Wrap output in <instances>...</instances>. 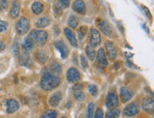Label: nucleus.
<instances>
[{"label":"nucleus","mask_w":154,"mask_h":118,"mask_svg":"<svg viewBox=\"0 0 154 118\" xmlns=\"http://www.w3.org/2000/svg\"><path fill=\"white\" fill-rule=\"evenodd\" d=\"M101 35H100L99 31L95 29H92L91 31H90V46L92 48H96L101 44Z\"/></svg>","instance_id":"nucleus-6"},{"label":"nucleus","mask_w":154,"mask_h":118,"mask_svg":"<svg viewBox=\"0 0 154 118\" xmlns=\"http://www.w3.org/2000/svg\"><path fill=\"white\" fill-rule=\"evenodd\" d=\"M97 65L101 68H104L106 67L108 65L107 59H106L105 52L104 49L100 48L98 50L97 54Z\"/></svg>","instance_id":"nucleus-7"},{"label":"nucleus","mask_w":154,"mask_h":118,"mask_svg":"<svg viewBox=\"0 0 154 118\" xmlns=\"http://www.w3.org/2000/svg\"><path fill=\"white\" fill-rule=\"evenodd\" d=\"M141 7H142V9L143 10L144 13H145V14L146 15V17H148V18L151 19L152 16H151V11H150V10L149 9V8H148L147 7H146V6H144V5H141Z\"/></svg>","instance_id":"nucleus-37"},{"label":"nucleus","mask_w":154,"mask_h":118,"mask_svg":"<svg viewBox=\"0 0 154 118\" xmlns=\"http://www.w3.org/2000/svg\"><path fill=\"white\" fill-rule=\"evenodd\" d=\"M94 105L93 103H90L88 106L87 109V115L85 118H93L94 115Z\"/></svg>","instance_id":"nucleus-30"},{"label":"nucleus","mask_w":154,"mask_h":118,"mask_svg":"<svg viewBox=\"0 0 154 118\" xmlns=\"http://www.w3.org/2000/svg\"><path fill=\"white\" fill-rule=\"evenodd\" d=\"M120 113L121 112L119 109H116V108L109 109L106 113L105 118H119Z\"/></svg>","instance_id":"nucleus-24"},{"label":"nucleus","mask_w":154,"mask_h":118,"mask_svg":"<svg viewBox=\"0 0 154 118\" xmlns=\"http://www.w3.org/2000/svg\"><path fill=\"white\" fill-rule=\"evenodd\" d=\"M106 107L109 109H113L119 105V98L115 92H109L106 97L105 100Z\"/></svg>","instance_id":"nucleus-5"},{"label":"nucleus","mask_w":154,"mask_h":118,"mask_svg":"<svg viewBox=\"0 0 154 118\" xmlns=\"http://www.w3.org/2000/svg\"><path fill=\"white\" fill-rule=\"evenodd\" d=\"M72 9L79 14H85L86 5L82 0H75L72 5Z\"/></svg>","instance_id":"nucleus-10"},{"label":"nucleus","mask_w":154,"mask_h":118,"mask_svg":"<svg viewBox=\"0 0 154 118\" xmlns=\"http://www.w3.org/2000/svg\"><path fill=\"white\" fill-rule=\"evenodd\" d=\"M11 50H12V52L14 55L15 56H17L19 55V44H17V43H15V44H14V45L12 46V48H11Z\"/></svg>","instance_id":"nucleus-36"},{"label":"nucleus","mask_w":154,"mask_h":118,"mask_svg":"<svg viewBox=\"0 0 154 118\" xmlns=\"http://www.w3.org/2000/svg\"><path fill=\"white\" fill-rule=\"evenodd\" d=\"M54 46L57 50L60 52L62 58H66L69 54V48L67 44L63 40L56 41L54 44Z\"/></svg>","instance_id":"nucleus-8"},{"label":"nucleus","mask_w":154,"mask_h":118,"mask_svg":"<svg viewBox=\"0 0 154 118\" xmlns=\"http://www.w3.org/2000/svg\"><path fill=\"white\" fill-rule=\"evenodd\" d=\"M82 88H83V85H82L81 84H78V85L73 86V90L74 91H75V90H82Z\"/></svg>","instance_id":"nucleus-42"},{"label":"nucleus","mask_w":154,"mask_h":118,"mask_svg":"<svg viewBox=\"0 0 154 118\" xmlns=\"http://www.w3.org/2000/svg\"><path fill=\"white\" fill-rule=\"evenodd\" d=\"M50 24V19L47 17H42L38 19V20L35 22V26L38 28H45Z\"/></svg>","instance_id":"nucleus-25"},{"label":"nucleus","mask_w":154,"mask_h":118,"mask_svg":"<svg viewBox=\"0 0 154 118\" xmlns=\"http://www.w3.org/2000/svg\"><path fill=\"white\" fill-rule=\"evenodd\" d=\"M88 28L86 26H81L80 28L78 29V36L79 40H82L84 39L85 36L86 35L87 32H88Z\"/></svg>","instance_id":"nucleus-28"},{"label":"nucleus","mask_w":154,"mask_h":118,"mask_svg":"<svg viewBox=\"0 0 154 118\" xmlns=\"http://www.w3.org/2000/svg\"><path fill=\"white\" fill-rule=\"evenodd\" d=\"M19 63L21 66H26V67H29L31 66V59L30 58V56L28 54V52L24 51L23 54H22L19 56Z\"/></svg>","instance_id":"nucleus-18"},{"label":"nucleus","mask_w":154,"mask_h":118,"mask_svg":"<svg viewBox=\"0 0 154 118\" xmlns=\"http://www.w3.org/2000/svg\"><path fill=\"white\" fill-rule=\"evenodd\" d=\"M31 9L35 14H41L43 11V5L40 2H35L31 6Z\"/></svg>","instance_id":"nucleus-22"},{"label":"nucleus","mask_w":154,"mask_h":118,"mask_svg":"<svg viewBox=\"0 0 154 118\" xmlns=\"http://www.w3.org/2000/svg\"><path fill=\"white\" fill-rule=\"evenodd\" d=\"M53 33H54L55 36H58V34L60 33V29H59L58 26H53Z\"/></svg>","instance_id":"nucleus-41"},{"label":"nucleus","mask_w":154,"mask_h":118,"mask_svg":"<svg viewBox=\"0 0 154 118\" xmlns=\"http://www.w3.org/2000/svg\"><path fill=\"white\" fill-rule=\"evenodd\" d=\"M105 48L110 60H114L117 56V51H116V48L113 42L106 41L105 43Z\"/></svg>","instance_id":"nucleus-11"},{"label":"nucleus","mask_w":154,"mask_h":118,"mask_svg":"<svg viewBox=\"0 0 154 118\" xmlns=\"http://www.w3.org/2000/svg\"><path fill=\"white\" fill-rule=\"evenodd\" d=\"M6 48V45L3 41H0V52L5 51Z\"/></svg>","instance_id":"nucleus-43"},{"label":"nucleus","mask_w":154,"mask_h":118,"mask_svg":"<svg viewBox=\"0 0 154 118\" xmlns=\"http://www.w3.org/2000/svg\"><path fill=\"white\" fill-rule=\"evenodd\" d=\"M74 97L78 101H82L85 99V94L82 90H75L74 91Z\"/></svg>","instance_id":"nucleus-31"},{"label":"nucleus","mask_w":154,"mask_h":118,"mask_svg":"<svg viewBox=\"0 0 154 118\" xmlns=\"http://www.w3.org/2000/svg\"><path fill=\"white\" fill-rule=\"evenodd\" d=\"M63 99V95L60 92H56L51 96L49 99V105L53 107H56L60 103Z\"/></svg>","instance_id":"nucleus-16"},{"label":"nucleus","mask_w":154,"mask_h":118,"mask_svg":"<svg viewBox=\"0 0 154 118\" xmlns=\"http://www.w3.org/2000/svg\"><path fill=\"white\" fill-rule=\"evenodd\" d=\"M61 118H66V117H61Z\"/></svg>","instance_id":"nucleus-47"},{"label":"nucleus","mask_w":154,"mask_h":118,"mask_svg":"<svg viewBox=\"0 0 154 118\" xmlns=\"http://www.w3.org/2000/svg\"><path fill=\"white\" fill-rule=\"evenodd\" d=\"M9 24L7 21L0 20V33L5 32V31L7 30Z\"/></svg>","instance_id":"nucleus-34"},{"label":"nucleus","mask_w":154,"mask_h":118,"mask_svg":"<svg viewBox=\"0 0 154 118\" xmlns=\"http://www.w3.org/2000/svg\"><path fill=\"white\" fill-rule=\"evenodd\" d=\"M142 107L149 114H153L154 111V101L151 98H146L142 102Z\"/></svg>","instance_id":"nucleus-12"},{"label":"nucleus","mask_w":154,"mask_h":118,"mask_svg":"<svg viewBox=\"0 0 154 118\" xmlns=\"http://www.w3.org/2000/svg\"><path fill=\"white\" fill-rule=\"evenodd\" d=\"M68 26L72 29H75L77 26H78V19L75 17V16L71 15L69 17L68 21Z\"/></svg>","instance_id":"nucleus-27"},{"label":"nucleus","mask_w":154,"mask_h":118,"mask_svg":"<svg viewBox=\"0 0 154 118\" xmlns=\"http://www.w3.org/2000/svg\"><path fill=\"white\" fill-rule=\"evenodd\" d=\"M67 79L70 82H76L80 79V73L75 68H69L66 74Z\"/></svg>","instance_id":"nucleus-9"},{"label":"nucleus","mask_w":154,"mask_h":118,"mask_svg":"<svg viewBox=\"0 0 154 118\" xmlns=\"http://www.w3.org/2000/svg\"><path fill=\"white\" fill-rule=\"evenodd\" d=\"M125 55H126V57L127 58V59H129L130 58H131L132 56H133V54H130V53H125Z\"/></svg>","instance_id":"nucleus-45"},{"label":"nucleus","mask_w":154,"mask_h":118,"mask_svg":"<svg viewBox=\"0 0 154 118\" xmlns=\"http://www.w3.org/2000/svg\"><path fill=\"white\" fill-rule=\"evenodd\" d=\"M53 11H54L55 14L56 16H60L63 13V9L61 5L58 4H55L53 6Z\"/></svg>","instance_id":"nucleus-33"},{"label":"nucleus","mask_w":154,"mask_h":118,"mask_svg":"<svg viewBox=\"0 0 154 118\" xmlns=\"http://www.w3.org/2000/svg\"><path fill=\"white\" fill-rule=\"evenodd\" d=\"M88 91L90 93V95L92 96H95L97 94V88L95 85L94 84H90V85H88Z\"/></svg>","instance_id":"nucleus-32"},{"label":"nucleus","mask_w":154,"mask_h":118,"mask_svg":"<svg viewBox=\"0 0 154 118\" xmlns=\"http://www.w3.org/2000/svg\"><path fill=\"white\" fill-rule=\"evenodd\" d=\"M0 7L2 9H6L8 7L7 0H0Z\"/></svg>","instance_id":"nucleus-40"},{"label":"nucleus","mask_w":154,"mask_h":118,"mask_svg":"<svg viewBox=\"0 0 154 118\" xmlns=\"http://www.w3.org/2000/svg\"><path fill=\"white\" fill-rule=\"evenodd\" d=\"M34 56L35 60L38 63H40V64H45L48 58L46 53L43 51H38L35 52Z\"/></svg>","instance_id":"nucleus-20"},{"label":"nucleus","mask_w":154,"mask_h":118,"mask_svg":"<svg viewBox=\"0 0 154 118\" xmlns=\"http://www.w3.org/2000/svg\"><path fill=\"white\" fill-rule=\"evenodd\" d=\"M140 111L139 105L136 102L130 103L124 108L123 110V115L125 117H131L137 115Z\"/></svg>","instance_id":"nucleus-4"},{"label":"nucleus","mask_w":154,"mask_h":118,"mask_svg":"<svg viewBox=\"0 0 154 118\" xmlns=\"http://www.w3.org/2000/svg\"><path fill=\"white\" fill-rule=\"evenodd\" d=\"M134 93L130 89L126 87H122L120 89V97L122 103H126L133 98Z\"/></svg>","instance_id":"nucleus-13"},{"label":"nucleus","mask_w":154,"mask_h":118,"mask_svg":"<svg viewBox=\"0 0 154 118\" xmlns=\"http://www.w3.org/2000/svg\"><path fill=\"white\" fill-rule=\"evenodd\" d=\"M60 83V79L56 75L46 72L43 74L40 82V86L43 90L50 91L58 87Z\"/></svg>","instance_id":"nucleus-1"},{"label":"nucleus","mask_w":154,"mask_h":118,"mask_svg":"<svg viewBox=\"0 0 154 118\" xmlns=\"http://www.w3.org/2000/svg\"><path fill=\"white\" fill-rule=\"evenodd\" d=\"M85 53L88 58L90 59V61H94L96 58V51L94 48L90 46V45H88L85 48Z\"/></svg>","instance_id":"nucleus-23"},{"label":"nucleus","mask_w":154,"mask_h":118,"mask_svg":"<svg viewBox=\"0 0 154 118\" xmlns=\"http://www.w3.org/2000/svg\"><path fill=\"white\" fill-rule=\"evenodd\" d=\"M1 11H2V8H1V7H0V12H1Z\"/></svg>","instance_id":"nucleus-46"},{"label":"nucleus","mask_w":154,"mask_h":118,"mask_svg":"<svg viewBox=\"0 0 154 118\" xmlns=\"http://www.w3.org/2000/svg\"><path fill=\"white\" fill-rule=\"evenodd\" d=\"M94 118H104L103 110H102V109H100V108L97 110Z\"/></svg>","instance_id":"nucleus-38"},{"label":"nucleus","mask_w":154,"mask_h":118,"mask_svg":"<svg viewBox=\"0 0 154 118\" xmlns=\"http://www.w3.org/2000/svg\"><path fill=\"white\" fill-rule=\"evenodd\" d=\"M64 33L65 35H66L67 39H68L69 42H70V44L72 45V46L75 47V48H78V41H77L75 34L73 31L69 28H65Z\"/></svg>","instance_id":"nucleus-14"},{"label":"nucleus","mask_w":154,"mask_h":118,"mask_svg":"<svg viewBox=\"0 0 154 118\" xmlns=\"http://www.w3.org/2000/svg\"><path fill=\"white\" fill-rule=\"evenodd\" d=\"M6 105H7V112L8 113H15L19 109V102L14 99H9L6 102Z\"/></svg>","instance_id":"nucleus-15"},{"label":"nucleus","mask_w":154,"mask_h":118,"mask_svg":"<svg viewBox=\"0 0 154 118\" xmlns=\"http://www.w3.org/2000/svg\"><path fill=\"white\" fill-rule=\"evenodd\" d=\"M48 34L46 31L36 30L33 29L29 33V38L31 39L33 44H36L38 46H43L46 43L48 40Z\"/></svg>","instance_id":"nucleus-2"},{"label":"nucleus","mask_w":154,"mask_h":118,"mask_svg":"<svg viewBox=\"0 0 154 118\" xmlns=\"http://www.w3.org/2000/svg\"><path fill=\"white\" fill-rule=\"evenodd\" d=\"M21 5L20 2L17 0H14L12 3V8L10 11V16L12 18H17L19 15V11H20Z\"/></svg>","instance_id":"nucleus-19"},{"label":"nucleus","mask_w":154,"mask_h":118,"mask_svg":"<svg viewBox=\"0 0 154 118\" xmlns=\"http://www.w3.org/2000/svg\"><path fill=\"white\" fill-rule=\"evenodd\" d=\"M80 63H81V66L83 68H86L88 66V59L84 55H81L80 56Z\"/></svg>","instance_id":"nucleus-35"},{"label":"nucleus","mask_w":154,"mask_h":118,"mask_svg":"<svg viewBox=\"0 0 154 118\" xmlns=\"http://www.w3.org/2000/svg\"><path fill=\"white\" fill-rule=\"evenodd\" d=\"M57 115V112L56 110H48L45 112L41 116L40 118H56Z\"/></svg>","instance_id":"nucleus-29"},{"label":"nucleus","mask_w":154,"mask_h":118,"mask_svg":"<svg viewBox=\"0 0 154 118\" xmlns=\"http://www.w3.org/2000/svg\"><path fill=\"white\" fill-rule=\"evenodd\" d=\"M33 45H34L33 44V43L28 37V38H26L24 41H23L22 46H23V50H24V51L29 52V51H31V50H33Z\"/></svg>","instance_id":"nucleus-26"},{"label":"nucleus","mask_w":154,"mask_h":118,"mask_svg":"<svg viewBox=\"0 0 154 118\" xmlns=\"http://www.w3.org/2000/svg\"><path fill=\"white\" fill-rule=\"evenodd\" d=\"M98 27L104 35H106L107 36L111 35V28H110L109 23H108V21L106 20L100 21V22L98 24Z\"/></svg>","instance_id":"nucleus-17"},{"label":"nucleus","mask_w":154,"mask_h":118,"mask_svg":"<svg viewBox=\"0 0 154 118\" xmlns=\"http://www.w3.org/2000/svg\"><path fill=\"white\" fill-rule=\"evenodd\" d=\"M58 2L62 7L65 8H68L70 5V0H58Z\"/></svg>","instance_id":"nucleus-39"},{"label":"nucleus","mask_w":154,"mask_h":118,"mask_svg":"<svg viewBox=\"0 0 154 118\" xmlns=\"http://www.w3.org/2000/svg\"><path fill=\"white\" fill-rule=\"evenodd\" d=\"M30 29V23L29 19L26 17H21L19 21H17L16 25V29L17 33L20 35H23L28 32Z\"/></svg>","instance_id":"nucleus-3"},{"label":"nucleus","mask_w":154,"mask_h":118,"mask_svg":"<svg viewBox=\"0 0 154 118\" xmlns=\"http://www.w3.org/2000/svg\"><path fill=\"white\" fill-rule=\"evenodd\" d=\"M126 64H127V66L130 67V68H131V67L134 66L133 62L131 61H130L129 59H127V61H126Z\"/></svg>","instance_id":"nucleus-44"},{"label":"nucleus","mask_w":154,"mask_h":118,"mask_svg":"<svg viewBox=\"0 0 154 118\" xmlns=\"http://www.w3.org/2000/svg\"><path fill=\"white\" fill-rule=\"evenodd\" d=\"M49 69H50V73L56 75V76L62 73V66H61L60 64L58 62H54L51 64L50 67H49Z\"/></svg>","instance_id":"nucleus-21"}]
</instances>
